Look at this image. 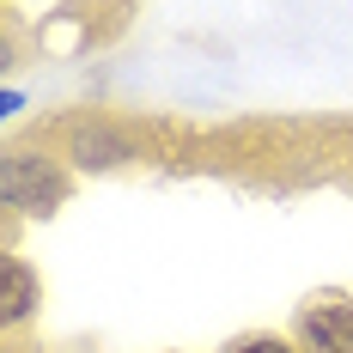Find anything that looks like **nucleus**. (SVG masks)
Here are the masks:
<instances>
[{"instance_id":"1","label":"nucleus","mask_w":353,"mask_h":353,"mask_svg":"<svg viewBox=\"0 0 353 353\" xmlns=\"http://www.w3.org/2000/svg\"><path fill=\"white\" fill-rule=\"evenodd\" d=\"M292 341L305 353H353V299L347 292H311L292 317Z\"/></svg>"},{"instance_id":"2","label":"nucleus","mask_w":353,"mask_h":353,"mask_svg":"<svg viewBox=\"0 0 353 353\" xmlns=\"http://www.w3.org/2000/svg\"><path fill=\"white\" fill-rule=\"evenodd\" d=\"M61 195H68V176L55 171V159H31V152H12L6 159V208L49 213Z\"/></svg>"},{"instance_id":"3","label":"nucleus","mask_w":353,"mask_h":353,"mask_svg":"<svg viewBox=\"0 0 353 353\" xmlns=\"http://www.w3.org/2000/svg\"><path fill=\"white\" fill-rule=\"evenodd\" d=\"M68 159L79 171H110V165H128V159H141V146L128 128H116L104 116H92V122H79L68 134Z\"/></svg>"},{"instance_id":"4","label":"nucleus","mask_w":353,"mask_h":353,"mask_svg":"<svg viewBox=\"0 0 353 353\" xmlns=\"http://www.w3.org/2000/svg\"><path fill=\"white\" fill-rule=\"evenodd\" d=\"M37 305H43L37 268L25 262V256H6V262H0V323H6V335H19Z\"/></svg>"},{"instance_id":"5","label":"nucleus","mask_w":353,"mask_h":353,"mask_svg":"<svg viewBox=\"0 0 353 353\" xmlns=\"http://www.w3.org/2000/svg\"><path fill=\"white\" fill-rule=\"evenodd\" d=\"M225 353H305L292 335H274V329H256V335H238L225 341Z\"/></svg>"}]
</instances>
